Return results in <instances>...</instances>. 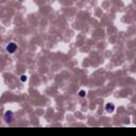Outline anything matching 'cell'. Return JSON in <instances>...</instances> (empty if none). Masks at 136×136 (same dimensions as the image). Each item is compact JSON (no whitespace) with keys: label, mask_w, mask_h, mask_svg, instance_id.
I'll use <instances>...</instances> for the list:
<instances>
[{"label":"cell","mask_w":136,"mask_h":136,"mask_svg":"<svg viewBox=\"0 0 136 136\" xmlns=\"http://www.w3.org/2000/svg\"><path fill=\"white\" fill-rule=\"evenodd\" d=\"M19 79H20L21 82L25 83V82H27V80H28V76H27V75H21V76L19 77Z\"/></svg>","instance_id":"cell-4"},{"label":"cell","mask_w":136,"mask_h":136,"mask_svg":"<svg viewBox=\"0 0 136 136\" xmlns=\"http://www.w3.org/2000/svg\"><path fill=\"white\" fill-rule=\"evenodd\" d=\"M85 96H86V91H85L84 89H81L80 91H79V97H81V98H84Z\"/></svg>","instance_id":"cell-5"},{"label":"cell","mask_w":136,"mask_h":136,"mask_svg":"<svg viewBox=\"0 0 136 136\" xmlns=\"http://www.w3.org/2000/svg\"><path fill=\"white\" fill-rule=\"evenodd\" d=\"M14 120H15V115H14V113L12 111H6L4 113V121L8 124H11Z\"/></svg>","instance_id":"cell-2"},{"label":"cell","mask_w":136,"mask_h":136,"mask_svg":"<svg viewBox=\"0 0 136 136\" xmlns=\"http://www.w3.org/2000/svg\"><path fill=\"white\" fill-rule=\"evenodd\" d=\"M105 111L107 113H113L114 111H115V105H114V103H111V102L106 103L105 104Z\"/></svg>","instance_id":"cell-3"},{"label":"cell","mask_w":136,"mask_h":136,"mask_svg":"<svg viewBox=\"0 0 136 136\" xmlns=\"http://www.w3.org/2000/svg\"><path fill=\"white\" fill-rule=\"evenodd\" d=\"M18 49V46L15 41H10L9 44H6L5 46V51L8 52L9 54H14Z\"/></svg>","instance_id":"cell-1"}]
</instances>
